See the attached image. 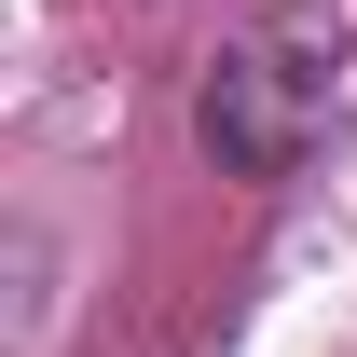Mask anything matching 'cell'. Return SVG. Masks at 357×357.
<instances>
[{
	"instance_id": "cell-1",
	"label": "cell",
	"mask_w": 357,
	"mask_h": 357,
	"mask_svg": "<svg viewBox=\"0 0 357 357\" xmlns=\"http://www.w3.org/2000/svg\"><path fill=\"white\" fill-rule=\"evenodd\" d=\"M330 124V42L316 28H248V42L206 69V151L234 178H289Z\"/></svg>"
}]
</instances>
